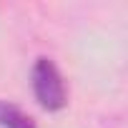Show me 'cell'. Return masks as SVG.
Instances as JSON below:
<instances>
[{
    "label": "cell",
    "instance_id": "7a4b0ae2",
    "mask_svg": "<svg viewBox=\"0 0 128 128\" xmlns=\"http://www.w3.org/2000/svg\"><path fill=\"white\" fill-rule=\"evenodd\" d=\"M0 128H35V123L18 106L0 100Z\"/></svg>",
    "mask_w": 128,
    "mask_h": 128
},
{
    "label": "cell",
    "instance_id": "6da1fadb",
    "mask_svg": "<svg viewBox=\"0 0 128 128\" xmlns=\"http://www.w3.org/2000/svg\"><path fill=\"white\" fill-rule=\"evenodd\" d=\"M30 83H33V93L35 100L45 108V110H60L68 103V93H66V80H63L58 66L50 58H38L33 73H30Z\"/></svg>",
    "mask_w": 128,
    "mask_h": 128
}]
</instances>
